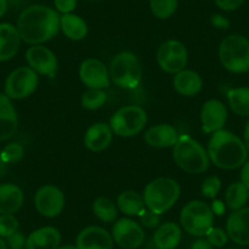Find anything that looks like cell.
<instances>
[{
  "label": "cell",
  "mask_w": 249,
  "mask_h": 249,
  "mask_svg": "<svg viewBox=\"0 0 249 249\" xmlns=\"http://www.w3.org/2000/svg\"><path fill=\"white\" fill-rule=\"evenodd\" d=\"M109 75L112 82L120 88H136L141 83L143 76L140 59L131 52L119 53L110 62Z\"/></svg>",
  "instance_id": "obj_5"
},
{
  "label": "cell",
  "mask_w": 249,
  "mask_h": 249,
  "mask_svg": "<svg viewBox=\"0 0 249 249\" xmlns=\"http://www.w3.org/2000/svg\"><path fill=\"white\" fill-rule=\"evenodd\" d=\"M174 160L178 167L190 174H202L209 167L210 159L204 148L190 136H178L174 145Z\"/></svg>",
  "instance_id": "obj_4"
},
{
  "label": "cell",
  "mask_w": 249,
  "mask_h": 249,
  "mask_svg": "<svg viewBox=\"0 0 249 249\" xmlns=\"http://www.w3.org/2000/svg\"><path fill=\"white\" fill-rule=\"evenodd\" d=\"M191 249H213V246L207 241V239H197V241L191 246Z\"/></svg>",
  "instance_id": "obj_43"
},
{
  "label": "cell",
  "mask_w": 249,
  "mask_h": 249,
  "mask_svg": "<svg viewBox=\"0 0 249 249\" xmlns=\"http://www.w3.org/2000/svg\"><path fill=\"white\" fill-rule=\"evenodd\" d=\"M241 182L246 186L247 190L249 191V160L243 164L241 171Z\"/></svg>",
  "instance_id": "obj_42"
},
{
  "label": "cell",
  "mask_w": 249,
  "mask_h": 249,
  "mask_svg": "<svg viewBox=\"0 0 249 249\" xmlns=\"http://www.w3.org/2000/svg\"><path fill=\"white\" fill-rule=\"evenodd\" d=\"M37 212L45 217H55L62 212L65 205L64 193L55 186H44L35 196Z\"/></svg>",
  "instance_id": "obj_12"
},
{
  "label": "cell",
  "mask_w": 249,
  "mask_h": 249,
  "mask_svg": "<svg viewBox=\"0 0 249 249\" xmlns=\"http://www.w3.org/2000/svg\"><path fill=\"white\" fill-rule=\"evenodd\" d=\"M174 87L179 94L184 97H193L202 90L203 81L195 71L182 70L175 76Z\"/></svg>",
  "instance_id": "obj_24"
},
{
  "label": "cell",
  "mask_w": 249,
  "mask_h": 249,
  "mask_svg": "<svg viewBox=\"0 0 249 249\" xmlns=\"http://www.w3.org/2000/svg\"><path fill=\"white\" fill-rule=\"evenodd\" d=\"M26 60H27L30 68L37 73L49 76V77H55V75H56V56L48 48L38 44L35 47H31L26 53Z\"/></svg>",
  "instance_id": "obj_13"
},
{
  "label": "cell",
  "mask_w": 249,
  "mask_h": 249,
  "mask_svg": "<svg viewBox=\"0 0 249 249\" xmlns=\"http://www.w3.org/2000/svg\"><path fill=\"white\" fill-rule=\"evenodd\" d=\"M221 190V181L217 176H210L202 184V193L207 198H215Z\"/></svg>",
  "instance_id": "obj_35"
},
{
  "label": "cell",
  "mask_w": 249,
  "mask_h": 249,
  "mask_svg": "<svg viewBox=\"0 0 249 249\" xmlns=\"http://www.w3.org/2000/svg\"><path fill=\"white\" fill-rule=\"evenodd\" d=\"M248 197L249 191L242 182H234V183L230 184L226 191V196H225L227 207L233 212L242 209L246 205Z\"/></svg>",
  "instance_id": "obj_29"
},
{
  "label": "cell",
  "mask_w": 249,
  "mask_h": 249,
  "mask_svg": "<svg viewBox=\"0 0 249 249\" xmlns=\"http://www.w3.org/2000/svg\"><path fill=\"white\" fill-rule=\"evenodd\" d=\"M157 60L160 69L167 73L181 72L188 61L186 47L178 40L170 39L162 43L157 53Z\"/></svg>",
  "instance_id": "obj_10"
},
{
  "label": "cell",
  "mask_w": 249,
  "mask_h": 249,
  "mask_svg": "<svg viewBox=\"0 0 249 249\" xmlns=\"http://www.w3.org/2000/svg\"><path fill=\"white\" fill-rule=\"evenodd\" d=\"M18 221L11 214L0 215V237L8 238L9 236L18 231Z\"/></svg>",
  "instance_id": "obj_34"
},
{
  "label": "cell",
  "mask_w": 249,
  "mask_h": 249,
  "mask_svg": "<svg viewBox=\"0 0 249 249\" xmlns=\"http://www.w3.org/2000/svg\"><path fill=\"white\" fill-rule=\"evenodd\" d=\"M179 221L184 231L196 237H203L213 227L214 213L207 203L193 200L187 203L179 215Z\"/></svg>",
  "instance_id": "obj_7"
},
{
  "label": "cell",
  "mask_w": 249,
  "mask_h": 249,
  "mask_svg": "<svg viewBox=\"0 0 249 249\" xmlns=\"http://www.w3.org/2000/svg\"><path fill=\"white\" fill-rule=\"evenodd\" d=\"M6 171V164L3 161V160L0 159V177L4 176Z\"/></svg>",
  "instance_id": "obj_47"
},
{
  "label": "cell",
  "mask_w": 249,
  "mask_h": 249,
  "mask_svg": "<svg viewBox=\"0 0 249 249\" xmlns=\"http://www.w3.org/2000/svg\"><path fill=\"white\" fill-rule=\"evenodd\" d=\"M208 155L215 166L224 170H234L243 166L248 152L241 138L229 131L220 130L213 133L210 138Z\"/></svg>",
  "instance_id": "obj_2"
},
{
  "label": "cell",
  "mask_w": 249,
  "mask_h": 249,
  "mask_svg": "<svg viewBox=\"0 0 249 249\" xmlns=\"http://www.w3.org/2000/svg\"><path fill=\"white\" fill-rule=\"evenodd\" d=\"M105 100H107V94L103 89H93L89 88L87 92L83 93L82 99V107L88 110H97L104 105Z\"/></svg>",
  "instance_id": "obj_32"
},
{
  "label": "cell",
  "mask_w": 249,
  "mask_h": 249,
  "mask_svg": "<svg viewBox=\"0 0 249 249\" xmlns=\"http://www.w3.org/2000/svg\"><path fill=\"white\" fill-rule=\"evenodd\" d=\"M23 204V193L16 184H0V215L11 214L20 210Z\"/></svg>",
  "instance_id": "obj_23"
},
{
  "label": "cell",
  "mask_w": 249,
  "mask_h": 249,
  "mask_svg": "<svg viewBox=\"0 0 249 249\" xmlns=\"http://www.w3.org/2000/svg\"><path fill=\"white\" fill-rule=\"evenodd\" d=\"M77 249H112V236L99 226H88L78 233L76 239Z\"/></svg>",
  "instance_id": "obj_16"
},
{
  "label": "cell",
  "mask_w": 249,
  "mask_h": 249,
  "mask_svg": "<svg viewBox=\"0 0 249 249\" xmlns=\"http://www.w3.org/2000/svg\"><path fill=\"white\" fill-rule=\"evenodd\" d=\"M178 183L169 177H160L149 182L144 188V204L157 215H161L171 209L179 197Z\"/></svg>",
  "instance_id": "obj_3"
},
{
  "label": "cell",
  "mask_w": 249,
  "mask_h": 249,
  "mask_svg": "<svg viewBox=\"0 0 249 249\" xmlns=\"http://www.w3.org/2000/svg\"><path fill=\"white\" fill-rule=\"evenodd\" d=\"M117 205L122 213L130 216L138 215L144 209V199L136 191H124L117 197Z\"/></svg>",
  "instance_id": "obj_27"
},
{
  "label": "cell",
  "mask_w": 249,
  "mask_h": 249,
  "mask_svg": "<svg viewBox=\"0 0 249 249\" xmlns=\"http://www.w3.org/2000/svg\"><path fill=\"white\" fill-rule=\"evenodd\" d=\"M230 107L239 116H249V88H233L227 93Z\"/></svg>",
  "instance_id": "obj_28"
},
{
  "label": "cell",
  "mask_w": 249,
  "mask_h": 249,
  "mask_svg": "<svg viewBox=\"0 0 249 249\" xmlns=\"http://www.w3.org/2000/svg\"><path fill=\"white\" fill-rule=\"evenodd\" d=\"M0 249H8V244L1 237H0Z\"/></svg>",
  "instance_id": "obj_48"
},
{
  "label": "cell",
  "mask_w": 249,
  "mask_h": 249,
  "mask_svg": "<svg viewBox=\"0 0 249 249\" xmlns=\"http://www.w3.org/2000/svg\"><path fill=\"white\" fill-rule=\"evenodd\" d=\"M182 231L174 222L162 224L154 233V244L158 249H175L181 242Z\"/></svg>",
  "instance_id": "obj_25"
},
{
  "label": "cell",
  "mask_w": 249,
  "mask_h": 249,
  "mask_svg": "<svg viewBox=\"0 0 249 249\" xmlns=\"http://www.w3.org/2000/svg\"><path fill=\"white\" fill-rule=\"evenodd\" d=\"M243 3L244 0H215V4L217 5V8H220L224 11L236 10Z\"/></svg>",
  "instance_id": "obj_40"
},
{
  "label": "cell",
  "mask_w": 249,
  "mask_h": 249,
  "mask_svg": "<svg viewBox=\"0 0 249 249\" xmlns=\"http://www.w3.org/2000/svg\"><path fill=\"white\" fill-rule=\"evenodd\" d=\"M145 233L138 222L131 219H120L112 227V239L124 249H137L143 244Z\"/></svg>",
  "instance_id": "obj_11"
},
{
  "label": "cell",
  "mask_w": 249,
  "mask_h": 249,
  "mask_svg": "<svg viewBox=\"0 0 249 249\" xmlns=\"http://www.w3.org/2000/svg\"><path fill=\"white\" fill-rule=\"evenodd\" d=\"M56 249H77V247H76V246H71V244H68V246L57 247Z\"/></svg>",
  "instance_id": "obj_49"
},
{
  "label": "cell",
  "mask_w": 249,
  "mask_h": 249,
  "mask_svg": "<svg viewBox=\"0 0 249 249\" xmlns=\"http://www.w3.org/2000/svg\"><path fill=\"white\" fill-rule=\"evenodd\" d=\"M38 87V76L31 68H18L9 75L5 82V94L10 99L30 97Z\"/></svg>",
  "instance_id": "obj_9"
},
{
  "label": "cell",
  "mask_w": 249,
  "mask_h": 249,
  "mask_svg": "<svg viewBox=\"0 0 249 249\" xmlns=\"http://www.w3.org/2000/svg\"><path fill=\"white\" fill-rule=\"evenodd\" d=\"M25 150L20 143H10L6 145L1 153H0V159L3 160L6 165L8 164H16L23 158Z\"/></svg>",
  "instance_id": "obj_33"
},
{
  "label": "cell",
  "mask_w": 249,
  "mask_h": 249,
  "mask_svg": "<svg viewBox=\"0 0 249 249\" xmlns=\"http://www.w3.org/2000/svg\"><path fill=\"white\" fill-rule=\"evenodd\" d=\"M227 236L239 246H249V208L232 213L227 219Z\"/></svg>",
  "instance_id": "obj_17"
},
{
  "label": "cell",
  "mask_w": 249,
  "mask_h": 249,
  "mask_svg": "<svg viewBox=\"0 0 249 249\" xmlns=\"http://www.w3.org/2000/svg\"><path fill=\"white\" fill-rule=\"evenodd\" d=\"M16 28L21 39L37 45L56 36L60 28V16L48 6L32 5L18 16Z\"/></svg>",
  "instance_id": "obj_1"
},
{
  "label": "cell",
  "mask_w": 249,
  "mask_h": 249,
  "mask_svg": "<svg viewBox=\"0 0 249 249\" xmlns=\"http://www.w3.org/2000/svg\"><path fill=\"white\" fill-rule=\"evenodd\" d=\"M227 249H236V248H227Z\"/></svg>",
  "instance_id": "obj_50"
},
{
  "label": "cell",
  "mask_w": 249,
  "mask_h": 249,
  "mask_svg": "<svg viewBox=\"0 0 249 249\" xmlns=\"http://www.w3.org/2000/svg\"><path fill=\"white\" fill-rule=\"evenodd\" d=\"M18 119L15 107L6 94H0V142L8 141L18 131Z\"/></svg>",
  "instance_id": "obj_18"
},
{
  "label": "cell",
  "mask_w": 249,
  "mask_h": 249,
  "mask_svg": "<svg viewBox=\"0 0 249 249\" xmlns=\"http://www.w3.org/2000/svg\"><path fill=\"white\" fill-rule=\"evenodd\" d=\"M21 37L15 26L0 23V62L13 59L18 52Z\"/></svg>",
  "instance_id": "obj_21"
},
{
  "label": "cell",
  "mask_w": 249,
  "mask_h": 249,
  "mask_svg": "<svg viewBox=\"0 0 249 249\" xmlns=\"http://www.w3.org/2000/svg\"><path fill=\"white\" fill-rule=\"evenodd\" d=\"M219 57L230 72H247L249 71V40L239 35L229 36L220 44Z\"/></svg>",
  "instance_id": "obj_6"
},
{
  "label": "cell",
  "mask_w": 249,
  "mask_h": 249,
  "mask_svg": "<svg viewBox=\"0 0 249 249\" xmlns=\"http://www.w3.org/2000/svg\"><path fill=\"white\" fill-rule=\"evenodd\" d=\"M178 0H150V10L158 18H169L176 11Z\"/></svg>",
  "instance_id": "obj_31"
},
{
  "label": "cell",
  "mask_w": 249,
  "mask_h": 249,
  "mask_svg": "<svg viewBox=\"0 0 249 249\" xmlns=\"http://www.w3.org/2000/svg\"><path fill=\"white\" fill-rule=\"evenodd\" d=\"M244 145H246L247 152L249 154V121L247 122L246 128H244Z\"/></svg>",
  "instance_id": "obj_45"
},
{
  "label": "cell",
  "mask_w": 249,
  "mask_h": 249,
  "mask_svg": "<svg viewBox=\"0 0 249 249\" xmlns=\"http://www.w3.org/2000/svg\"><path fill=\"white\" fill-rule=\"evenodd\" d=\"M227 120L226 107L220 100L212 99L204 103L200 111L202 128L205 133H215L222 130Z\"/></svg>",
  "instance_id": "obj_15"
},
{
  "label": "cell",
  "mask_w": 249,
  "mask_h": 249,
  "mask_svg": "<svg viewBox=\"0 0 249 249\" xmlns=\"http://www.w3.org/2000/svg\"><path fill=\"white\" fill-rule=\"evenodd\" d=\"M205 236H207V241L213 247H217V248H221V247L226 246L227 241H229L227 233L224 230L220 229V227H212Z\"/></svg>",
  "instance_id": "obj_36"
},
{
  "label": "cell",
  "mask_w": 249,
  "mask_h": 249,
  "mask_svg": "<svg viewBox=\"0 0 249 249\" xmlns=\"http://www.w3.org/2000/svg\"><path fill=\"white\" fill-rule=\"evenodd\" d=\"M80 78L83 85L93 89H103L110 85V75L107 66L97 59H87L81 64Z\"/></svg>",
  "instance_id": "obj_14"
},
{
  "label": "cell",
  "mask_w": 249,
  "mask_h": 249,
  "mask_svg": "<svg viewBox=\"0 0 249 249\" xmlns=\"http://www.w3.org/2000/svg\"><path fill=\"white\" fill-rule=\"evenodd\" d=\"M8 11V0H0V18H3Z\"/></svg>",
  "instance_id": "obj_46"
},
{
  "label": "cell",
  "mask_w": 249,
  "mask_h": 249,
  "mask_svg": "<svg viewBox=\"0 0 249 249\" xmlns=\"http://www.w3.org/2000/svg\"><path fill=\"white\" fill-rule=\"evenodd\" d=\"M138 216H140L141 222H142L145 227H148V229H154V227H157L158 225H159V215L154 214V213L150 212L149 209H143L142 212L138 214Z\"/></svg>",
  "instance_id": "obj_37"
},
{
  "label": "cell",
  "mask_w": 249,
  "mask_h": 249,
  "mask_svg": "<svg viewBox=\"0 0 249 249\" xmlns=\"http://www.w3.org/2000/svg\"><path fill=\"white\" fill-rule=\"evenodd\" d=\"M54 4L59 13L71 14L76 9L77 0H54Z\"/></svg>",
  "instance_id": "obj_39"
},
{
  "label": "cell",
  "mask_w": 249,
  "mask_h": 249,
  "mask_svg": "<svg viewBox=\"0 0 249 249\" xmlns=\"http://www.w3.org/2000/svg\"><path fill=\"white\" fill-rule=\"evenodd\" d=\"M147 124V112L137 105H128L117 110L110 120V127L120 137L138 135Z\"/></svg>",
  "instance_id": "obj_8"
},
{
  "label": "cell",
  "mask_w": 249,
  "mask_h": 249,
  "mask_svg": "<svg viewBox=\"0 0 249 249\" xmlns=\"http://www.w3.org/2000/svg\"><path fill=\"white\" fill-rule=\"evenodd\" d=\"M144 140L150 147L169 148L176 144L178 133L171 124H161L147 130V132L144 133Z\"/></svg>",
  "instance_id": "obj_19"
},
{
  "label": "cell",
  "mask_w": 249,
  "mask_h": 249,
  "mask_svg": "<svg viewBox=\"0 0 249 249\" xmlns=\"http://www.w3.org/2000/svg\"><path fill=\"white\" fill-rule=\"evenodd\" d=\"M60 27L66 37L72 40H81L87 36V23L80 16L73 14H64L60 16Z\"/></svg>",
  "instance_id": "obj_26"
},
{
  "label": "cell",
  "mask_w": 249,
  "mask_h": 249,
  "mask_svg": "<svg viewBox=\"0 0 249 249\" xmlns=\"http://www.w3.org/2000/svg\"><path fill=\"white\" fill-rule=\"evenodd\" d=\"M112 140V130L109 124H92L85 135V144L92 152H102L107 149Z\"/></svg>",
  "instance_id": "obj_22"
},
{
  "label": "cell",
  "mask_w": 249,
  "mask_h": 249,
  "mask_svg": "<svg viewBox=\"0 0 249 249\" xmlns=\"http://www.w3.org/2000/svg\"><path fill=\"white\" fill-rule=\"evenodd\" d=\"M6 239H8V241H6V244H8V247L10 249L26 248V242H27V239H26V237L23 236V233H21V232H14V233L11 234V236H9Z\"/></svg>",
  "instance_id": "obj_38"
},
{
  "label": "cell",
  "mask_w": 249,
  "mask_h": 249,
  "mask_svg": "<svg viewBox=\"0 0 249 249\" xmlns=\"http://www.w3.org/2000/svg\"><path fill=\"white\" fill-rule=\"evenodd\" d=\"M61 241V234L55 227L47 226L33 231L27 237L26 249H56Z\"/></svg>",
  "instance_id": "obj_20"
},
{
  "label": "cell",
  "mask_w": 249,
  "mask_h": 249,
  "mask_svg": "<svg viewBox=\"0 0 249 249\" xmlns=\"http://www.w3.org/2000/svg\"><path fill=\"white\" fill-rule=\"evenodd\" d=\"M212 210H213V213H215V214L222 215L225 212V207H224V204L220 202V200H215V202L213 203Z\"/></svg>",
  "instance_id": "obj_44"
},
{
  "label": "cell",
  "mask_w": 249,
  "mask_h": 249,
  "mask_svg": "<svg viewBox=\"0 0 249 249\" xmlns=\"http://www.w3.org/2000/svg\"><path fill=\"white\" fill-rule=\"evenodd\" d=\"M212 23L216 28H222V30H226V28H229V26H230L229 20H227V18H225L224 16H221V15L213 16Z\"/></svg>",
  "instance_id": "obj_41"
},
{
  "label": "cell",
  "mask_w": 249,
  "mask_h": 249,
  "mask_svg": "<svg viewBox=\"0 0 249 249\" xmlns=\"http://www.w3.org/2000/svg\"><path fill=\"white\" fill-rule=\"evenodd\" d=\"M93 213L103 222H114L117 217V209L107 197H100L93 203Z\"/></svg>",
  "instance_id": "obj_30"
}]
</instances>
